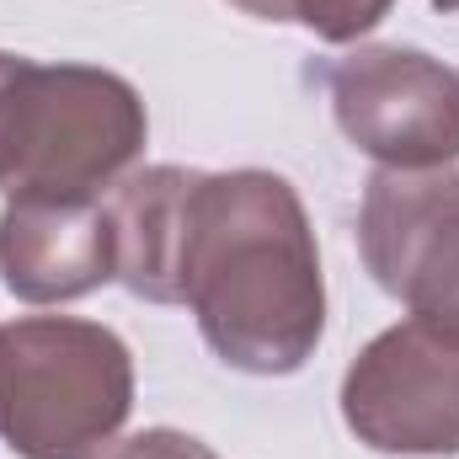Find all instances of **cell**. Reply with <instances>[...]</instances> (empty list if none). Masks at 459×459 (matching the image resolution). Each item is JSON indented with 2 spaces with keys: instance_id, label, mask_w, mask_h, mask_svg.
I'll use <instances>...</instances> for the list:
<instances>
[{
  "instance_id": "1",
  "label": "cell",
  "mask_w": 459,
  "mask_h": 459,
  "mask_svg": "<svg viewBox=\"0 0 459 459\" xmlns=\"http://www.w3.org/2000/svg\"><path fill=\"white\" fill-rule=\"evenodd\" d=\"M177 305L246 374H294L326 332L316 230L278 171H204L177 267Z\"/></svg>"
},
{
  "instance_id": "2",
  "label": "cell",
  "mask_w": 459,
  "mask_h": 459,
  "mask_svg": "<svg viewBox=\"0 0 459 459\" xmlns=\"http://www.w3.org/2000/svg\"><path fill=\"white\" fill-rule=\"evenodd\" d=\"M139 91L97 65H32L0 54V193L91 204L144 150Z\"/></svg>"
},
{
  "instance_id": "3",
  "label": "cell",
  "mask_w": 459,
  "mask_h": 459,
  "mask_svg": "<svg viewBox=\"0 0 459 459\" xmlns=\"http://www.w3.org/2000/svg\"><path fill=\"white\" fill-rule=\"evenodd\" d=\"M134 411V358L75 316L0 326V438L22 459H97Z\"/></svg>"
},
{
  "instance_id": "4",
  "label": "cell",
  "mask_w": 459,
  "mask_h": 459,
  "mask_svg": "<svg viewBox=\"0 0 459 459\" xmlns=\"http://www.w3.org/2000/svg\"><path fill=\"white\" fill-rule=\"evenodd\" d=\"M358 246L385 294L459 342V171L379 166L363 193Z\"/></svg>"
},
{
  "instance_id": "5",
  "label": "cell",
  "mask_w": 459,
  "mask_h": 459,
  "mask_svg": "<svg viewBox=\"0 0 459 459\" xmlns=\"http://www.w3.org/2000/svg\"><path fill=\"white\" fill-rule=\"evenodd\" d=\"M332 113L347 139L390 166L428 171L459 160V75L417 48H352L326 70Z\"/></svg>"
},
{
  "instance_id": "6",
  "label": "cell",
  "mask_w": 459,
  "mask_h": 459,
  "mask_svg": "<svg viewBox=\"0 0 459 459\" xmlns=\"http://www.w3.org/2000/svg\"><path fill=\"white\" fill-rule=\"evenodd\" d=\"M342 417L374 455H459V342L428 321H401L358 352Z\"/></svg>"
},
{
  "instance_id": "7",
  "label": "cell",
  "mask_w": 459,
  "mask_h": 459,
  "mask_svg": "<svg viewBox=\"0 0 459 459\" xmlns=\"http://www.w3.org/2000/svg\"><path fill=\"white\" fill-rule=\"evenodd\" d=\"M0 278L27 305L81 299L117 278V235L108 204L11 198L0 214Z\"/></svg>"
},
{
  "instance_id": "8",
  "label": "cell",
  "mask_w": 459,
  "mask_h": 459,
  "mask_svg": "<svg viewBox=\"0 0 459 459\" xmlns=\"http://www.w3.org/2000/svg\"><path fill=\"white\" fill-rule=\"evenodd\" d=\"M204 171L187 166H150L117 182L108 198V220L117 235V278L155 305H177V267L193 214V187Z\"/></svg>"
},
{
  "instance_id": "9",
  "label": "cell",
  "mask_w": 459,
  "mask_h": 459,
  "mask_svg": "<svg viewBox=\"0 0 459 459\" xmlns=\"http://www.w3.org/2000/svg\"><path fill=\"white\" fill-rule=\"evenodd\" d=\"M390 5L395 0H299V22L326 43H352L368 27H379Z\"/></svg>"
},
{
  "instance_id": "10",
  "label": "cell",
  "mask_w": 459,
  "mask_h": 459,
  "mask_svg": "<svg viewBox=\"0 0 459 459\" xmlns=\"http://www.w3.org/2000/svg\"><path fill=\"white\" fill-rule=\"evenodd\" d=\"M108 459H220L209 444L177 433V428H150V433H134L128 444H117Z\"/></svg>"
},
{
  "instance_id": "11",
  "label": "cell",
  "mask_w": 459,
  "mask_h": 459,
  "mask_svg": "<svg viewBox=\"0 0 459 459\" xmlns=\"http://www.w3.org/2000/svg\"><path fill=\"white\" fill-rule=\"evenodd\" d=\"M240 5L246 16H262V22H299V0H230Z\"/></svg>"
},
{
  "instance_id": "12",
  "label": "cell",
  "mask_w": 459,
  "mask_h": 459,
  "mask_svg": "<svg viewBox=\"0 0 459 459\" xmlns=\"http://www.w3.org/2000/svg\"><path fill=\"white\" fill-rule=\"evenodd\" d=\"M438 11H449V16H459V0H433Z\"/></svg>"
}]
</instances>
